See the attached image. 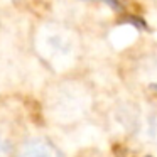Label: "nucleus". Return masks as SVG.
I'll list each match as a JSON object with an SVG mask.
<instances>
[{
  "label": "nucleus",
  "instance_id": "3",
  "mask_svg": "<svg viewBox=\"0 0 157 157\" xmlns=\"http://www.w3.org/2000/svg\"><path fill=\"white\" fill-rule=\"evenodd\" d=\"M117 76L128 96L157 100V41L140 39L120 52Z\"/></svg>",
  "mask_w": 157,
  "mask_h": 157
},
{
  "label": "nucleus",
  "instance_id": "7",
  "mask_svg": "<svg viewBox=\"0 0 157 157\" xmlns=\"http://www.w3.org/2000/svg\"><path fill=\"white\" fill-rule=\"evenodd\" d=\"M15 157H68L56 139L44 127L27 125L22 133L19 147L15 150Z\"/></svg>",
  "mask_w": 157,
  "mask_h": 157
},
{
  "label": "nucleus",
  "instance_id": "8",
  "mask_svg": "<svg viewBox=\"0 0 157 157\" xmlns=\"http://www.w3.org/2000/svg\"><path fill=\"white\" fill-rule=\"evenodd\" d=\"M73 157H112V155L100 147H83Z\"/></svg>",
  "mask_w": 157,
  "mask_h": 157
},
{
  "label": "nucleus",
  "instance_id": "6",
  "mask_svg": "<svg viewBox=\"0 0 157 157\" xmlns=\"http://www.w3.org/2000/svg\"><path fill=\"white\" fill-rule=\"evenodd\" d=\"M27 128L21 108L15 105V95L0 96V157H15L22 133Z\"/></svg>",
  "mask_w": 157,
  "mask_h": 157
},
{
  "label": "nucleus",
  "instance_id": "1",
  "mask_svg": "<svg viewBox=\"0 0 157 157\" xmlns=\"http://www.w3.org/2000/svg\"><path fill=\"white\" fill-rule=\"evenodd\" d=\"M27 42L32 61L48 76L86 71L88 36L76 19L59 14L32 15Z\"/></svg>",
  "mask_w": 157,
  "mask_h": 157
},
{
  "label": "nucleus",
  "instance_id": "9",
  "mask_svg": "<svg viewBox=\"0 0 157 157\" xmlns=\"http://www.w3.org/2000/svg\"><path fill=\"white\" fill-rule=\"evenodd\" d=\"M12 2L17 5V9H31V7H36L37 4H42V2L51 4L52 0H12Z\"/></svg>",
  "mask_w": 157,
  "mask_h": 157
},
{
  "label": "nucleus",
  "instance_id": "2",
  "mask_svg": "<svg viewBox=\"0 0 157 157\" xmlns=\"http://www.w3.org/2000/svg\"><path fill=\"white\" fill-rule=\"evenodd\" d=\"M100 108V90L88 71L48 76L37 91V115L44 128L71 132L90 123Z\"/></svg>",
  "mask_w": 157,
  "mask_h": 157
},
{
  "label": "nucleus",
  "instance_id": "4",
  "mask_svg": "<svg viewBox=\"0 0 157 157\" xmlns=\"http://www.w3.org/2000/svg\"><path fill=\"white\" fill-rule=\"evenodd\" d=\"M29 27V25H27ZM25 59H32L27 42V29L22 32L14 21H0V88L7 95H15L14 90L24 76Z\"/></svg>",
  "mask_w": 157,
  "mask_h": 157
},
{
  "label": "nucleus",
  "instance_id": "5",
  "mask_svg": "<svg viewBox=\"0 0 157 157\" xmlns=\"http://www.w3.org/2000/svg\"><path fill=\"white\" fill-rule=\"evenodd\" d=\"M123 103L125 105L118 113L130 140L147 152L157 154V100L128 96Z\"/></svg>",
  "mask_w": 157,
  "mask_h": 157
}]
</instances>
